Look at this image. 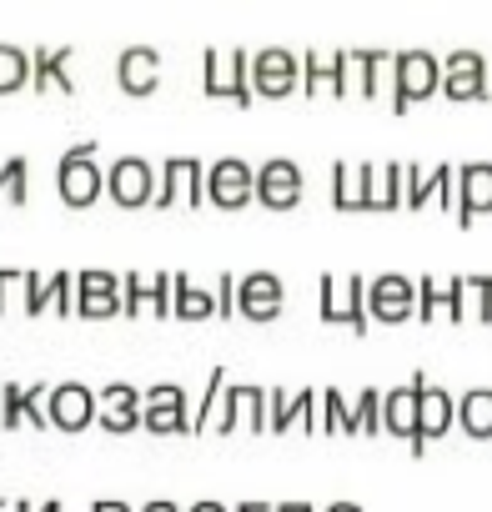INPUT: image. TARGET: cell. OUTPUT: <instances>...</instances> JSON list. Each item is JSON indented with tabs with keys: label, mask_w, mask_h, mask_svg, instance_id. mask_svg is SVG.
<instances>
[{
	"label": "cell",
	"mask_w": 492,
	"mask_h": 512,
	"mask_svg": "<svg viewBox=\"0 0 492 512\" xmlns=\"http://www.w3.org/2000/svg\"><path fill=\"white\" fill-rule=\"evenodd\" d=\"M442 91V61L432 51H397L392 56V111L407 116L417 101Z\"/></svg>",
	"instance_id": "cell-1"
},
{
	"label": "cell",
	"mask_w": 492,
	"mask_h": 512,
	"mask_svg": "<svg viewBox=\"0 0 492 512\" xmlns=\"http://www.w3.org/2000/svg\"><path fill=\"white\" fill-rule=\"evenodd\" d=\"M201 91L211 96V101H236L241 111L257 101V91H252V56L246 51H206L201 56Z\"/></svg>",
	"instance_id": "cell-2"
},
{
	"label": "cell",
	"mask_w": 492,
	"mask_h": 512,
	"mask_svg": "<svg viewBox=\"0 0 492 512\" xmlns=\"http://www.w3.org/2000/svg\"><path fill=\"white\" fill-rule=\"evenodd\" d=\"M56 191H61V201L76 206V211H86V206L106 191V171L96 166V141H81V146H71V151L61 156V166H56Z\"/></svg>",
	"instance_id": "cell-3"
},
{
	"label": "cell",
	"mask_w": 492,
	"mask_h": 512,
	"mask_svg": "<svg viewBox=\"0 0 492 512\" xmlns=\"http://www.w3.org/2000/svg\"><path fill=\"white\" fill-rule=\"evenodd\" d=\"M141 427L151 437H181V432H191V397L176 382H156L151 392H141Z\"/></svg>",
	"instance_id": "cell-4"
},
{
	"label": "cell",
	"mask_w": 492,
	"mask_h": 512,
	"mask_svg": "<svg viewBox=\"0 0 492 512\" xmlns=\"http://www.w3.org/2000/svg\"><path fill=\"white\" fill-rule=\"evenodd\" d=\"M206 201L221 211H241L257 201V171L246 166L241 156H221L206 166Z\"/></svg>",
	"instance_id": "cell-5"
},
{
	"label": "cell",
	"mask_w": 492,
	"mask_h": 512,
	"mask_svg": "<svg viewBox=\"0 0 492 512\" xmlns=\"http://www.w3.org/2000/svg\"><path fill=\"white\" fill-rule=\"evenodd\" d=\"M317 307H322V322L352 327L357 337L372 327V317H367V287H362V277H322V297H317Z\"/></svg>",
	"instance_id": "cell-6"
},
{
	"label": "cell",
	"mask_w": 492,
	"mask_h": 512,
	"mask_svg": "<svg viewBox=\"0 0 492 512\" xmlns=\"http://www.w3.org/2000/svg\"><path fill=\"white\" fill-rule=\"evenodd\" d=\"M156 186H161V176H156L151 161H141V156H121V161H111V171H106V196H111L116 206H126V211L156 206Z\"/></svg>",
	"instance_id": "cell-7"
},
{
	"label": "cell",
	"mask_w": 492,
	"mask_h": 512,
	"mask_svg": "<svg viewBox=\"0 0 492 512\" xmlns=\"http://www.w3.org/2000/svg\"><path fill=\"white\" fill-rule=\"evenodd\" d=\"M367 317L372 322H412L417 317V277H397V272H382L367 282Z\"/></svg>",
	"instance_id": "cell-8"
},
{
	"label": "cell",
	"mask_w": 492,
	"mask_h": 512,
	"mask_svg": "<svg viewBox=\"0 0 492 512\" xmlns=\"http://www.w3.org/2000/svg\"><path fill=\"white\" fill-rule=\"evenodd\" d=\"M252 91L267 96V101H287L302 91V56L292 51H257L252 56Z\"/></svg>",
	"instance_id": "cell-9"
},
{
	"label": "cell",
	"mask_w": 492,
	"mask_h": 512,
	"mask_svg": "<svg viewBox=\"0 0 492 512\" xmlns=\"http://www.w3.org/2000/svg\"><path fill=\"white\" fill-rule=\"evenodd\" d=\"M412 382H417V442H422V452H427V442H442V437L452 432V422H457V397H452L447 387H432L427 372H412Z\"/></svg>",
	"instance_id": "cell-10"
},
{
	"label": "cell",
	"mask_w": 492,
	"mask_h": 512,
	"mask_svg": "<svg viewBox=\"0 0 492 512\" xmlns=\"http://www.w3.org/2000/svg\"><path fill=\"white\" fill-rule=\"evenodd\" d=\"M206 196V166L196 156H171L161 161V186H156V206H201Z\"/></svg>",
	"instance_id": "cell-11"
},
{
	"label": "cell",
	"mask_w": 492,
	"mask_h": 512,
	"mask_svg": "<svg viewBox=\"0 0 492 512\" xmlns=\"http://www.w3.org/2000/svg\"><path fill=\"white\" fill-rule=\"evenodd\" d=\"M467 322V277H417V322Z\"/></svg>",
	"instance_id": "cell-12"
},
{
	"label": "cell",
	"mask_w": 492,
	"mask_h": 512,
	"mask_svg": "<svg viewBox=\"0 0 492 512\" xmlns=\"http://www.w3.org/2000/svg\"><path fill=\"white\" fill-rule=\"evenodd\" d=\"M442 96L447 101H487L492 86H487V61L477 51H452L442 61Z\"/></svg>",
	"instance_id": "cell-13"
},
{
	"label": "cell",
	"mask_w": 492,
	"mask_h": 512,
	"mask_svg": "<svg viewBox=\"0 0 492 512\" xmlns=\"http://www.w3.org/2000/svg\"><path fill=\"white\" fill-rule=\"evenodd\" d=\"M257 201L272 206V211H292L302 206V166L287 161V156H272L257 166Z\"/></svg>",
	"instance_id": "cell-14"
},
{
	"label": "cell",
	"mask_w": 492,
	"mask_h": 512,
	"mask_svg": "<svg viewBox=\"0 0 492 512\" xmlns=\"http://www.w3.org/2000/svg\"><path fill=\"white\" fill-rule=\"evenodd\" d=\"M457 226L462 231H472L477 226V216H487L492 211V161H467V166H457Z\"/></svg>",
	"instance_id": "cell-15"
},
{
	"label": "cell",
	"mask_w": 492,
	"mask_h": 512,
	"mask_svg": "<svg viewBox=\"0 0 492 512\" xmlns=\"http://www.w3.org/2000/svg\"><path fill=\"white\" fill-rule=\"evenodd\" d=\"M287 307V292H282V277L272 272H252V277H241L236 282V312L246 322H277Z\"/></svg>",
	"instance_id": "cell-16"
},
{
	"label": "cell",
	"mask_w": 492,
	"mask_h": 512,
	"mask_svg": "<svg viewBox=\"0 0 492 512\" xmlns=\"http://www.w3.org/2000/svg\"><path fill=\"white\" fill-rule=\"evenodd\" d=\"M76 312L86 322H106V317H121V277L116 272H81L76 277Z\"/></svg>",
	"instance_id": "cell-17"
},
{
	"label": "cell",
	"mask_w": 492,
	"mask_h": 512,
	"mask_svg": "<svg viewBox=\"0 0 492 512\" xmlns=\"http://www.w3.org/2000/svg\"><path fill=\"white\" fill-rule=\"evenodd\" d=\"M347 66H352V51H337V56H322V51H307L302 56V91L307 96H352V76H347Z\"/></svg>",
	"instance_id": "cell-18"
},
{
	"label": "cell",
	"mask_w": 492,
	"mask_h": 512,
	"mask_svg": "<svg viewBox=\"0 0 492 512\" xmlns=\"http://www.w3.org/2000/svg\"><path fill=\"white\" fill-rule=\"evenodd\" d=\"M46 402H51V387H16V382H6L0 387V427L6 432H16L21 422H31V427H51V412H46Z\"/></svg>",
	"instance_id": "cell-19"
},
{
	"label": "cell",
	"mask_w": 492,
	"mask_h": 512,
	"mask_svg": "<svg viewBox=\"0 0 492 512\" xmlns=\"http://www.w3.org/2000/svg\"><path fill=\"white\" fill-rule=\"evenodd\" d=\"M377 166L372 161H337L332 166V206L337 211H372Z\"/></svg>",
	"instance_id": "cell-20"
},
{
	"label": "cell",
	"mask_w": 492,
	"mask_h": 512,
	"mask_svg": "<svg viewBox=\"0 0 492 512\" xmlns=\"http://www.w3.org/2000/svg\"><path fill=\"white\" fill-rule=\"evenodd\" d=\"M171 272H156V277H121V317H141V312H156V317H171Z\"/></svg>",
	"instance_id": "cell-21"
},
{
	"label": "cell",
	"mask_w": 492,
	"mask_h": 512,
	"mask_svg": "<svg viewBox=\"0 0 492 512\" xmlns=\"http://www.w3.org/2000/svg\"><path fill=\"white\" fill-rule=\"evenodd\" d=\"M317 402H322V392H297V397H287L282 387H267V432H287V427H302V432H317Z\"/></svg>",
	"instance_id": "cell-22"
},
{
	"label": "cell",
	"mask_w": 492,
	"mask_h": 512,
	"mask_svg": "<svg viewBox=\"0 0 492 512\" xmlns=\"http://www.w3.org/2000/svg\"><path fill=\"white\" fill-rule=\"evenodd\" d=\"M46 412H51V427H61V432H86V427L96 422V392L81 387V382H61V387H51Z\"/></svg>",
	"instance_id": "cell-23"
},
{
	"label": "cell",
	"mask_w": 492,
	"mask_h": 512,
	"mask_svg": "<svg viewBox=\"0 0 492 512\" xmlns=\"http://www.w3.org/2000/svg\"><path fill=\"white\" fill-rule=\"evenodd\" d=\"M96 422L111 432V437H126L141 427V392L126 387V382H111L96 392Z\"/></svg>",
	"instance_id": "cell-24"
},
{
	"label": "cell",
	"mask_w": 492,
	"mask_h": 512,
	"mask_svg": "<svg viewBox=\"0 0 492 512\" xmlns=\"http://www.w3.org/2000/svg\"><path fill=\"white\" fill-rule=\"evenodd\" d=\"M457 191V166L452 161H442V166H407V211H422V206H432L437 196L447 201Z\"/></svg>",
	"instance_id": "cell-25"
},
{
	"label": "cell",
	"mask_w": 492,
	"mask_h": 512,
	"mask_svg": "<svg viewBox=\"0 0 492 512\" xmlns=\"http://www.w3.org/2000/svg\"><path fill=\"white\" fill-rule=\"evenodd\" d=\"M382 432L402 437L412 447V457H422V442H417V382H407L397 392H382Z\"/></svg>",
	"instance_id": "cell-26"
},
{
	"label": "cell",
	"mask_w": 492,
	"mask_h": 512,
	"mask_svg": "<svg viewBox=\"0 0 492 512\" xmlns=\"http://www.w3.org/2000/svg\"><path fill=\"white\" fill-rule=\"evenodd\" d=\"M116 81H121L126 96H151V91L161 86V51H151V46H131V51H121V61H116Z\"/></svg>",
	"instance_id": "cell-27"
},
{
	"label": "cell",
	"mask_w": 492,
	"mask_h": 512,
	"mask_svg": "<svg viewBox=\"0 0 492 512\" xmlns=\"http://www.w3.org/2000/svg\"><path fill=\"white\" fill-rule=\"evenodd\" d=\"M71 46H56V51H36L31 56V91H61V96H76V81H71Z\"/></svg>",
	"instance_id": "cell-28"
},
{
	"label": "cell",
	"mask_w": 492,
	"mask_h": 512,
	"mask_svg": "<svg viewBox=\"0 0 492 512\" xmlns=\"http://www.w3.org/2000/svg\"><path fill=\"white\" fill-rule=\"evenodd\" d=\"M171 317L176 322H206V317H216V292H206L201 282H191L186 272H176V282H171Z\"/></svg>",
	"instance_id": "cell-29"
},
{
	"label": "cell",
	"mask_w": 492,
	"mask_h": 512,
	"mask_svg": "<svg viewBox=\"0 0 492 512\" xmlns=\"http://www.w3.org/2000/svg\"><path fill=\"white\" fill-rule=\"evenodd\" d=\"M457 422L472 442L492 437V387H472L467 397H457Z\"/></svg>",
	"instance_id": "cell-30"
},
{
	"label": "cell",
	"mask_w": 492,
	"mask_h": 512,
	"mask_svg": "<svg viewBox=\"0 0 492 512\" xmlns=\"http://www.w3.org/2000/svg\"><path fill=\"white\" fill-rule=\"evenodd\" d=\"M402 201H407V161H387V166H377L372 211H397Z\"/></svg>",
	"instance_id": "cell-31"
},
{
	"label": "cell",
	"mask_w": 492,
	"mask_h": 512,
	"mask_svg": "<svg viewBox=\"0 0 492 512\" xmlns=\"http://www.w3.org/2000/svg\"><path fill=\"white\" fill-rule=\"evenodd\" d=\"M322 432H337V437H357V432H362V427H357L352 402H347L337 387H327V392H322Z\"/></svg>",
	"instance_id": "cell-32"
},
{
	"label": "cell",
	"mask_w": 492,
	"mask_h": 512,
	"mask_svg": "<svg viewBox=\"0 0 492 512\" xmlns=\"http://www.w3.org/2000/svg\"><path fill=\"white\" fill-rule=\"evenodd\" d=\"M26 196H31V161H26V156L0 161V201L26 206Z\"/></svg>",
	"instance_id": "cell-33"
},
{
	"label": "cell",
	"mask_w": 492,
	"mask_h": 512,
	"mask_svg": "<svg viewBox=\"0 0 492 512\" xmlns=\"http://www.w3.org/2000/svg\"><path fill=\"white\" fill-rule=\"evenodd\" d=\"M226 367H211V377H206V392H201V402H196V412H191V432H206L211 422H216V407H221V397H226Z\"/></svg>",
	"instance_id": "cell-34"
},
{
	"label": "cell",
	"mask_w": 492,
	"mask_h": 512,
	"mask_svg": "<svg viewBox=\"0 0 492 512\" xmlns=\"http://www.w3.org/2000/svg\"><path fill=\"white\" fill-rule=\"evenodd\" d=\"M31 86V56L21 46H0V96Z\"/></svg>",
	"instance_id": "cell-35"
},
{
	"label": "cell",
	"mask_w": 492,
	"mask_h": 512,
	"mask_svg": "<svg viewBox=\"0 0 492 512\" xmlns=\"http://www.w3.org/2000/svg\"><path fill=\"white\" fill-rule=\"evenodd\" d=\"M352 66H362V101H372L382 91V76L392 71L387 51H352Z\"/></svg>",
	"instance_id": "cell-36"
},
{
	"label": "cell",
	"mask_w": 492,
	"mask_h": 512,
	"mask_svg": "<svg viewBox=\"0 0 492 512\" xmlns=\"http://www.w3.org/2000/svg\"><path fill=\"white\" fill-rule=\"evenodd\" d=\"M56 302H61V282L56 277H41V272H26V317H41Z\"/></svg>",
	"instance_id": "cell-37"
},
{
	"label": "cell",
	"mask_w": 492,
	"mask_h": 512,
	"mask_svg": "<svg viewBox=\"0 0 492 512\" xmlns=\"http://www.w3.org/2000/svg\"><path fill=\"white\" fill-rule=\"evenodd\" d=\"M467 312L472 322H492V277H467Z\"/></svg>",
	"instance_id": "cell-38"
},
{
	"label": "cell",
	"mask_w": 492,
	"mask_h": 512,
	"mask_svg": "<svg viewBox=\"0 0 492 512\" xmlns=\"http://www.w3.org/2000/svg\"><path fill=\"white\" fill-rule=\"evenodd\" d=\"M241 417L252 432H267V387H246L241 382Z\"/></svg>",
	"instance_id": "cell-39"
},
{
	"label": "cell",
	"mask_w": 492,
	"mask_h": 512,
	"mask_svg": "<svg viewBox=\"0 0 492 512\" xmlns=\"http://www.w3.org/2000/svg\"><path fill=\"white\" fill-rule=\"evenodd\" d=\"M352 412H357V427L362 432H382V392L377 387H362V397L352 402Z\"/></svg>",
	"instance_id": "cell-40"
},
{
	"label": "cell",
	"mask_w": 492,
	"mask_h": 512,
	"mask_svg": "<svg viewBox=\"0 0 492 512\" xmlns=\"http://www.w3.org/2000/svg\"><path fill=\"white\" fill-rule=\"evenodd\" d=\"M216 317H236V277L231 272L216 277Z\"/></svg>",
	"instance_id": "cell-41"
},
{
	"label": "cell",
	"mask_w": 492,
	"mask_h": 512,
	"mask_svg": "<svg viewBox=\"0 0 492 512\" xmlns=\"http://www.w3.org/2000/svg\"><path fill=\"white\" fill-rule=\"evenodd\" d=\"M26 287V272H11V267H0V317L11 312V292Z\"/></svg>",
	"instance_id": "cell-42"
},
{
	"label": "cell",
	"mask_w": 492,
	"mask_h": 512,
	"mask_svg": "<svg viewBox=\"0 0 492 512\" xmlns=\"http://www.w3.org/2000/svg\"><path fill=\"white\" fill-rule=\"evenodd\" d=\"M91 512H131V507L116 502V497H101V502H91Z\"/></svg>",
	"instance_id": "cell-43"
},
{
	"label": "cell",
	"mask_w": 492,
	"mask_h": 512,
	"mask_svg": "<svg viewBox=\"0 0 492 512\" xmlns=\"http://www.w3.org/2000/svg\"><path fill=\"white\" fill-rule=\"evenodd\" d=\"M141 512H181V507H176V502H166V497H156V502H146Z\"/></svg>",
	"instance_id": "cell-44"
},
{
	"label": "cell",
	"mask_w": 492,
	"mask_h": 512,
	"mask_svg": "<svg viewBox=\"0 0 492 512\" xmlns=\"http://www.w3.org/2000/svg\"><path fill=\"white\" fill-rule=\"evenodd\" d=\"M186 512H231V507H221V502H211V497H206V502H191Z\"/></svg>",
	"instance_id": "cell-45"
},
{
	"label": "cell",
	"mask_w": 492,
	"mask_h": 512,
	"mask_svg": "<svg viewBox=\"0 0 492 512\" xmlns=\"http://www.w3.org/2000/svg\"><path fill=\"white\" fill-rule=\"evenodd\" d=\"M231 512H277L272 502H241V507H231Z\"/></svg>",
	"instance_id": "cell-46"
},
{
	"label": "cell",
	"mask_w": 492,
	"mask_h": 512,
	"mask_svg": "<svg viewBox=\"0 0 492 512\" xmlns=\"http://www.w3.org/2000/svg\"><path fill=\"white\" fill-rule=\"evenodd\" d=\"M277 512H312V502H282Z\"/></svg>",
	"instance_id": "cell-47"
},
{
	"label": "cell",
	"mask_w": 492,
	"mask_h": 512,
	"mask_svg": "<svg viewBox=\"0 0 492 512\" xmlns=\"http://www.w3.org/2000/svg\"><path fill=\"white\" fill-rule=\"evenodd\" d=\"M327 512H362V507H357V502H332Z\"/></svg>",
	"instance_id": "cell-48"
},
{
	"label": "cell",
	"mask_w": 492,
	"mask_h": 512,
	"mask_svg": "<svg viewBox=\"0 0 492 512\" xmlns=\"http://www.w3.org/2000/svg\"><path fill=\"white\" fill-rule=\"evenodd\" d=\"M41 512H61V502H56V497H51V502H41Z\"/></svg>",
	"instance_id": "cell-49"
},
{
	"label": "cell",
	"mask_w": 492,
	"mask_h": 512,
	"mask_svg": "<svg viewBox=\"0 0 492 512\" xmlns=\"http://www.w3.org/2000/svg\"><path fill=\"white\" fill-rule=\"evenodd\" d=\"M16 512H41V507H31V502H16Z\"/></svg>",
	"instance_id": "cell-50"
},
{
	"label": "cell",
	"mask_w": 492,
	"mask_h": 512,
	"mask_svg": "<svg viewBox=\"0 0 492 512\" xmlns=\"http://www.w3.org/2000/svg\"><path fill=\"white\" fill-rule=\"evenodd\" d=\"M11 507H16V502H0V512H11Z\"/></svg>",
	"instance_id": "cell-51"
},
{
	"label": "cell",
	"mask_w": 492,
	"mask_h": 512,
	"mask_svg": "<svg viewBox=\"0 0 492 512\" xmlns=\"http://www.w3.org/2000/svg\"><path fill=\"white\" fill-rule=\"evenodd\" d=\"M487 101H492V96H487Z\"/></svg>",
	"instance_id": "cell-52"
}]
</instances>
